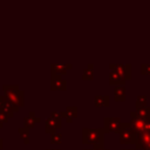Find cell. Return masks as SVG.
<instances>
[{"instance_id":"obj_14","label":"cell","mask_w":150,"mask_h":150,"mask_svg":"<svg viewBox=\"0 0 150 150\" xmlns=\"http://www.w3.org/2000/svg\"><path fill=\"white\" fill-rule=\"evenodd\" d=\"M125 86H116L114 88V100L116 102H123L125 101Z\"/></svg>"},{"instance_id":"obj_6","label":"cell","mask_w":150,"mask_h":150,"mask_svg":"<svg viewBox=\"0 0 150 150\" xmlns=\"http://www.w3.org/2000/svg\"><path fill=\"white\" fill-rule=\"evenodd\" d=\"M130 118H131V120H130L129 123H130L131 128L134 129V131H135L136 134L142 132V131L145 130V123H146V120L138 117V116L136 115L135 111H131V112H130Z\"/></svg>"},{"instance_id":"obj_15","label":"cell","mask_w":150,"mask_h":150,"mask_svg":"<svg viewBox=\"0 0 150 150\" xmlns=\"http://www.w3.org/2000/svg\"><path fill=\"white\" fill-rule=\"evenodd\" d=\"M94 104L97 108L109 107L110 105V97H109V95H96L95 98H94Z\"/></svg>"},{"instance_id":"obj_9","label":"cell","mask_w":150,"mask_h":150,"mask_svg":"<svg viewBox=\"0 0 150 150\" xmlns=\"http://www.w3.org/2000/svg\"><path fill=\"white\" fill-rule=\"evenodd\" d=\"M62 127L61 123V118H55L53 116H49L48 118H46L45 122V131L48 134H53L55 132L56 129H60Z\"/></svg>"},{"instance_id":"obj_22","label":"cell","mask_w":150,"mask_h":150,"mask_svg":"<svg viewBox=\"0 0 150 150\" xmlns=\"http://www.w3.org/2000/svg\"><path fill=\"white\" fill-rule=\"evenodd\" d=\"M8 120H9V117H8V116H7V115H6V114L0 109V129L2 128L4 123H6Z\"/></svg>"},{"instance_id":"obj_4","label":"cell","mask_w":150,"mask_h":150,"mask_svg":"<svg viewBox=\"0 0 150 150\" xmlns=\"http://www.w3.org/2000/svg\"><path fill=\"white\" fill-rule=\"evenodd\" d=\"M135 146H136V150H149L150 149V131L149 130H144L137 134Z\"/></svg>"},{"instance_id":"obj_20","label":"cell","mask_w":150,"mask_h":150,"mask_svg":"<svg viewBox=\"0 0 150 150\" xmlns=\"http://www.w3.org/2000/svg\"><path fill=\"white\" fill-rule=\"evenodd\" d=\"M62 142V134L60 132H53L50 134V143L52 144H60Z\"/></svg>"},{"instance_id":"obj_5","label":"cell","mask_w":150,"mask_h":150,"mask_svg":"<svg viewBox=\"0 0 150 150\" xmlns=\"http://www.w3.org/2000/svg\"><path fill=\"white\" fill-rule=\"evenodd\" d=\"M120 117H104L103 118V130L104 132H118L121 127Z\"/></svg>"},{"instance_id":"obj_12","label":"cell","mask_w":150,"mask_h":150,"mask_svg":"<svg viewBox=\"0 0 150 150\" xmlns=\"http://www.w3.org/2000/svg\"><path fill=\"white\" fill-rule=\"evenodd\" d=\"M125 79L122 76V75H120L117 71H115V70H110V73H109V83L111 84V86H124V83H125Z\"/></svg>"},{"instance_id":"obj_1","label":"cell","mask_w":150,"mask_h":150,"mask_svg":"<svg viewBox=\"0 0 150 150\" xmlns=\"http://www.w3.org/2000/svg\"><path fill=\"white\" fill-rule=\"evenodd\" d=\"M104 134L103 128H83L82 143L94 148H104Z\"/></svg>"},{"instance_id":"obj_13","label":"cell","mask_w":150,"mask_h":150,"mask_svg":"<svg viewBox=\"0 0 150 150\" xmlns=\"http://www.w3.org/2000/svg\"><path fill=\"white\" fill-rule=\"evenodd\" d=\"M40 121H41V118H40L39 116H36L34 111H30V112L28 114V116H26V117L23 118V123H25L23 127L30 129V128L35 127Z\"/></svg>"},{"instance_id":"obj_7","label":"cell","mask_w":150,"mask_h":150,"mask_svg":"<svg viewBox=\"0 0 150 150\" xmlns=\"http://www.w3.org/2000/svg\"><path fill=\"white\" fill-rule=\"evenodd\" d=\"M109 68H110V70L117 71L125 80H130L131 79V66L130 64H114V63H110Z\"/></svg>"},{"instance_id":"obj_16","label":"cell","mask_w":150,"mask_h":150,"mask_svg":"<svg viewBox=\"0 0 150 150\" xmlns=\"http://www.w3.org/2000/svg\"><path fill=\"white\" fill-rule=\"evenodd\" d=\"M0 109H1L9 118L14 116V109L12 108V105L9 104V102L6 100V97L4 98V102H2V104H1V107H0Z\"/></svg>"},{"instance_id":"obj_17","label":"cell","mask_w":150,"mask_h":150,"mask_svg":"<svg viewBox=\"0 0 150 150\" xmlns=\"http://www.w3.org/2000/svg\"><path fill=\"white\" fill-rule=\"evenodd\" d=\"M18 132H19V136L21 137V139L23 141V143L28 144L29 143V129L26 127H21L18 129Z\"/></svg>"},{"instance_id":"obj_28","label":"cell","mask_w":150,"mask_h":150,"mask_svg":"<svg viewBox=\"0 0 150 150\" xmlns=\"http://www.w3.org/2000/svg\"><path fill=\"white\" fill-rule=\"evenodd\" d=\"M149 150H150V149H149Z\"/></svg>"},{"instance_id":"obj_19","label":"cell","mask_w":150,"mask_h":150,"mask_svg":"<svg viewBox=\"0 0 150 150\" xmlns=\"http://www.w3.org/2000/svg\"><path fill=\"white\" fill-rule=\"evenodd\" d=\"M146 103H148V97L145 95H138L136 98V102H135V107H136V109L145 108V107H148Z\"/></svg>"},{"instance_id":"obj_10","label":"cell","mask_w":150,"mask_h":150,"mask_svg":"<svg viewBox=\"0 0 150 150\" xmlns=\"http://www.w3.org/2000/svg\"><path fill=\"white\" fill-rule=\"evenodd\" d=\"M73 68V64L70 63H53L50 64V73L54 74V75H64L69 69Z\"/></svg>"},{"instance_id":"obj_2","label":"cell","mask_w":150,"mask_h":150,"mask_svg":"<svg viewBox=\"0 0 150 150\" xmlns=\"http://www.w3.org/2000/svg\"><path fill=\"white\" fill-rule=\"evenodd\" d=\"M4 96L9 102L12 108L14 109V112H16L21 107H23V90L19 89L18 86H2Z\"/></svg>"},{"instance_id":"obj_25","label":"cell","mask_w":150,"mask_h":150,"mask_svg":"<svg viewBox=\"0 0 150 150\" xmlns=\"http://www.w3.org/2000/svg\"><path fill=\"white\" fill-rule=\"evenodd\" d=\"M2 146H4V139H2V138H0V150L2 149Z\"/></svg>"},{"instance_id":"obj_26","label":"cell","mask_w":150,"mask_h":150,"mask_svg":"<svg viewBox=\"0 0 150 150\" xmlns=\"http://www.w3.org/2000/svg\"><path fill=\"white\" fill-rule=\"evenodd\" d=\"M121 150H136V149H121Z\"/></svg>"},{"instance_id":"obj_18","label":"cell","mask_w":150,"mask_h":150,"mask_svg":"<svg viewBox=\"0 0 150 150\" xmlns=\"http://www.w3.org/2000/svg\"><path fill=\"white\" fill-rule=\"evenodd\" d=\"M82 79H83V80H88V81H91V80L94 79V66H93L91 63H89L88 67L83 70Z\"/></svg>"},{"instance_id":"obj_27","label":"cell","mask_w":150,"mask_h":150,"mask_svg":"<svg viewBox=\"0 0 150 150\" xmlns=\"http://www.w3.org/2000/svg\"><path fill=\"white\" fill-rule=\"evenodd\" d=\"M46 150H60V149H46Z\"/></svg>"},{"instance_id":"obj_11","label":"cell","mask_w":150,"mask_h":150,"mask_svg":"<svg viewBox=\"0 0 150 150\" xmlns=\"http://www.w3.org/2000/svg\"><path fill=\"white\" fill-rule=\"evenodd\" d=\"M60 112H61V117L62 118H66V121L68 123H71L73 120L77 117V107L68 105L64 111H60Z\"/></svg>"},{"instance_id":"obj_23","label":"cell","mask_w":150,"mask_h":150,"mask_svg":"<svg viewBox=\"0 0 150 150\" xmlns=\"http://www.w3.org/2000/svg\"><path fill=\"white\" fill-rule=\"evenodd\" d=\"M50 116H53V117H55V118H61V120H62V117H61V112L52 111V112H50Z\"/></svg>"},{"instance_id":"obj_21","label":"cell","mask_w":150,"mask_h":150,"mask_svg":"<svg viewBox=\"0 0 150 150\" xmlns=\"http://www.w3.org/2000/svg\"><path fill=\"white\" fill-rule=\"evenodd\" d=\"M141 73L143 75H150V63H142L141 64Z\"/></svg>"},{"instance_id":"obj_8","label":"cell","mask_w":150,"mask_h":150,"mask_svg":"<svg viewBox=\"0 0 150 150\" xmlns=\"http://www.w3.org/2000/svg\"><path fill=\"white\" fill-rule=\"evenodd\" d=\"M50 89L52 90H66L67 89V81L62 79L60 75H54L52 74L50 76Z\"/></svg>"},{"instance_id":"obj_3","label":"cell","mask_w":150,"mask_h":150,"mask_svg":"<svg viewBox=\"0 0 150 150\" xmlns=\"http://www.w3.org/2000/svg\"><path fill=\"white\" fill-rule=\"evenodd\" d=\"M118 135H120V143L121 144H135V142H136L137 134L134 131V129L131 128L129 122L128 123H121Z\"/></svg>"},{"instance_id":"obj_24","label":"cell","mask_w":150,"mask_h":150,"mask_svg":"<svg viewBox=\"0 0 150 150\" xmlns=\"http://www.w3.org/2000/svg\"><path fill=\"white\" fill-rule=\"evenodd\" d=\"M83 150H109L105 148H93V149H83Z\"/></svg>"}]
</instances>
